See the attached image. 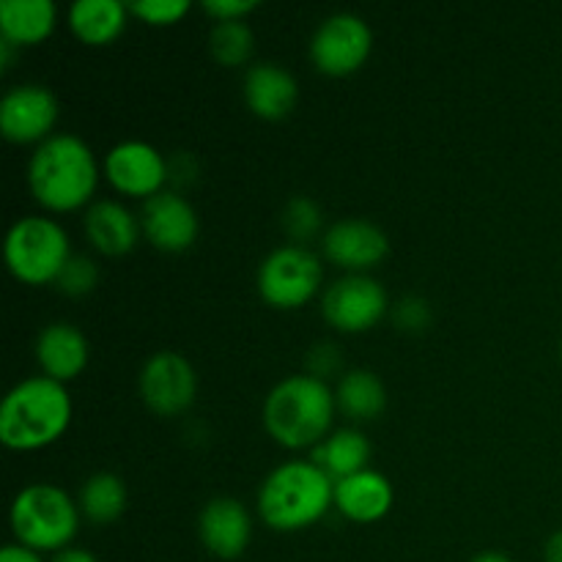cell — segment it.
<instances>
[{
	"instance_id": "obj_1",
	"label": "cell",
	"mask_w": 562,
	"mask_h": 562,
	"mask_svg": "<svg viewBox=\"0 0 562 562\" xmlns=\"http://www.w3.org/2000/svg\"><path fill=\"white\" fill-rule=\"evenodd\" d=\"M99 168L91 146L77 135H53L33 148L27 162V187L44 212L71 214L91 206Z\"/></svg>"
},
{
	"instance_id": "obj_2",
	"label": "cell",
	"mask_w": 562,
	"mask_h": 562,
	"mask_svg": "<svg viewBox=\"0 0 562 562\" xmlns=\"http://www.w3.org/2000/svg\"><path fill=\"white\" fill-rule=\"evenodd\" d=\"M71 415L66 384L47 376L22 379L0 404V442L14 453H36L64 437Z\"/></svg>"
},
{
	"instance_id": "obj_3",
	"label": "cell",
	"mask_w": 562,
	"mask_h": 562,
	"mask_svg": "<svg viewBox=\"0 0 562 562\" xmlns=\"http://www.w3.org/2000/svg\"><path fill=\"white\" fill-rule=\"evenodd\" d=\"M335 412V390L329 382L296 373L269 390L263 401V428L285 450H313L329 437Z\"/></svg>"
},
{
	"instance_id": "obj_4",
	"label": "cell",
	"mask_w": 562,
	"mask_h": 562,
	"mask_svg": "<svg viewBox=\"0 0 562 562\" xmlns=\"http://www.w3.org/2000/svg\"><path fill=\"white\" fill-rule=\"evenodd\" d=\"M335 508V481L313 461L274 467L258 488V514L274 532H302Z\"/></svg>"
},
{
	"instance_id": "obj_5",
	"label": "cell",
	"mask_w": 562,
	"mask_h": 562,
	"mask_svg": "<svg viewBox=\"0 0 562 562\" xmlns=\"http://www.w3.org/2000/svg\"><path fill=\"white\" fill-rule=\"evenodd\" d=\"M80 505L55 483H31L11 503V532L16 543L38 554H58L80 530Z\"/></svg>"
},
{
	"instance_id": "obj_6",
	"label": "cell",
	"mask_w": 562,
	"mask_h": 562,
	"mask_svg": "<svg viewBox=\"0 0 562 562\" xmlns=\"http://www.w3.org/2000/svg\"><path fill=\"white\" fill-rule=\"evenodd\" d=\"M3 252L11 278L31 289L55 285L69 258L75 256L66 228L47 214H27L16 220L5 234Z\"/></svg>"
},
{
	"instance_id": "obj_7",
	"label": "cell",
	"mask_w": 562,
	"mask_h": 562,
	"mask_svg": "<svg viewBox=\"0 0 562 562\" xmlns=\"http://www.w3.org/2000/svg\"><path fill=\"white\" fill-rule=\"evenodd\" d=\"M322 258L300 245H283L269 252L256 274L261 300L274 311H300L322 291Z\"/></svg>"
},
{
	"instance_id": "obj_8",
	"label": "cell",
	"mask_w": 562,
	"mask_h": 562,
	"mask_svg": "<svg viewBox=\"0 0 562 562\" xmlns=\"http://www.w3.org/2000/svg\"><path fill=\"white\" fill-rule=\"evenodd\" d=\"M373 53V31L360 14H329L311 38V60L327 77H349L368 64Z\"/></svg>"
},
{
	"instance_id": "obj_9",
	"label": "cell",
	"mask_w": 562,
	"mask_h": 562,
	"mask_svg": "<svg viewBox=\"0 0 562 562\" xmlns=\"http://www.w3.org/2000/svg\"><path fill=\"white\" fill-rule=\"evenodd\" d=\"M390 311V296L371 274H346L322 296V316L333 329L362 335L376 327Z\"/></svg>"
},
{
	"instance_id": "obj_10",
	"label": "cell",
	"mask_w": 562,
	"mask_h": 562,
	"mask_svg": "<svg viewBox=\"0 0 562 562\" xmlns=\"http://www.w3.org/2000/svg\"><path fill=\"white\" fill-rule=\"evenodd\" d=\"M102 176L119 195L148 198L165 192L170 181V162L146 140L115 143L102 162Z\"/></svg>"
},
{
	"instance_id": "obj_11",
	"label": "cell",
	"mask_w": 562,
	"mask_h": 562,
	"mask_svg": "<svg viewBox=\"0 0 562 562\" xmlns=\"http://www.w3.org/2000/svg\"><path fill=\"white\" fill-rule=\"evenodd\" d=\"M58 115V99L49 88L36 82L14 86L0 99V135L16 146H42L55 135Z\"/></svg>"
},
{
	"instance_id": "obj_12",
	"label": "cell",
	"mask_w": 562,
	"mask_h": 562,
	"mask_svg": "<svg viewBox=\"0 0 562 562\" xmlns=\"http://www.w3.org/2000/svg\"><path fill=\"white\" fill-rule=\"evenodd\" d=\"M198 395V373L179 351H157L140 371V398L157 417L184 415Z\"/></svg>"
},
{
	"instance_id": "obj_13",
	"label": "cell",
	"mask_w": 562,
	"mask_h": 562,
	"mask_svg": "<svg viewBox=\"0 0 562 562\" xmlns=\"http://www.w3.org/2000/svg\"><path fill=\"white\" fill-rule=\"evenodd\" d=\"M143 236L151 247L162 252H184L198 241L201 220L192 203L179 192L165 190L143 201L140 209Z\"/></svg>"
},
{
	"instance_id": "obj_14",
	"label": "cell",
	"mask_w": 562,
	"mask_h": 562,
	"mask_svg": "<svg viewBox=\"0 0 562 562\" xmlns=\"http://www.w3.org/2000/svg\"><path fill=\"white\" fill-rule=\"evenodd\" d=\"M324 256L349 274H366L390 256V239L368 220H338L324 231Z\"/></svg>"
},
{
	"instance_id": "obj_15",
	"label": "cell",
	"mask_w": 562,
	"mask_h": 562,
	"mask_svg": "<svg viewBox=\"0 0 562 562\" xmlns=\"http://www.w3.org/2000/svg\"><path fill=\"white\" fill-rule=\"evenodd\" d=\"M198 536L203 549L217 560H239L252 538V519L234 497H214L198 516Z\"/></svg>"
},
{
	"instance_id": "obj_16",
	"label": "cell",
	"mask_w": 562,
	"mask_h": 562,
	"mask_svg": "<svg viewBox=\"0 0 562 562\" xmlns=\"http://www.w3.org/2000/svg\"><path fill=\"white\" fill-rule=\"evenodd\" d=\"M33 355H36V366L42 368V376L69 384L88 368L91 346L80 327L69 322H55L36 335Z\"/></svg>"
},
{
	"instance_id": "obj_17",
	"label": "cell",
	"mask_w": 562,
	"mask_h": 562,
	"mask_svg": "<svg viewBox=\"0 0 562 562\" xmlns=\"http://www.w3.org/2000/svg\"><path fill=\"white\" fill-rule=\"evenodd\" d=\"M241 93H245L247 110L261 121L289 119L300 102V86H296L294 75L269 60L247 69Z\"/></svg>"
},
{
	"instance_id": "obj_18",
	"label": "cell",
	"mask_w": 562,
	"mask_h": 562,
	"mask_svg": "<svg viewBox=\"0 0 562 562\" xmlns=\"http://www.w3.org/2000/svg\"><path fill=\"white\" fill-rule=\"evenodd\" d=\"M393 483L371 467L335 481V510L355 525H376L393 510Z\"/></svg>"
},
{
	"instance_id": "obj_19",
	"label": "cell",
	"mask_w": 562,
	"mask_h": 562,
	"mask_svg": "<svg viewBox=\"0 0 562 562\" xmlns=\"http://www.w3.org/2000/svg\"><path fill=\"white\" fill-rule=\"evenodd\" d=\"M82 231L93 250L104 258H121L137 247L143 236L140 217L119 201H93L82 217Z\"/></svg>"
},
{
	"instance_id": "obj_20",
	"label": "cell",
	"mask_w": 562,
	"mask_h": 562,
	"mask_svg": "<svg viewBox=\"0 0 562 562\" xmlns=\"http://www.w3.org/2000/svg\"><path fill=\"white\" fill-rule=\"evenodd\" d=\"M58 25L53 0H3L0 3V38L14 47H36L47 42Z\"/></svg>"
},
{
	"instance_id": "obj_21",
	"label": "cell",
	"mask_w": 562,
	"mask_h": 562,
	"mask_svg": "<svg viewBox=\"0 0 562 562\" xmlns=\"http://www.w3.org/2000/svg\"><path fill=\"white\" fill-rule=\"evenodd\" d=\"M130 5L121 0H77L69 9V31L86 47H110L130 22Z\"/></svg>"
},
{
	"instance_id": "obj_22",
	"label": "cell",
	"mask_w": 562,
	"mask_h": 562,
	"mask_svg": "<svg viewBox=\"0 0 562 562\" xmlns=\"http://www.w3.org/2000/svg\"><path fill=\"white\" fill-rule=\"evenodd\" d=\"M335 404L344 417L355 423L376 420L387 406V390L382 379L368 368H351L338 379L335 387Z\"/></svg>"
},
{
	"instance_id": "obj_23",
	"label": "cell",
	"mask_w": 562,
	"mask_h": 562,
	"mask_svg": "<svg viewBox=\"0 0 562 562\" xmlns=\"http://www.w3.org/2000/svg\"><path fill=\"white\" fill-rule=\"evenodd\" d=\"M371 453V442L360 428H340L329 434L318 448H313V464L322 467L333 481H344L368 470Z\"/></svg>"
},
{
	"instance_id": "obj_24",
	"label": "cell",
	"mask_w": 562,
	"mask_h": 562,
	"mask_svg": "<svg viewBox=\"0 0 562 562\" xmlns=\"http://www.w3.org/2000/svg\"><path fill=\"white\" fill-rule=\"evenodd\" d=\"M126 503H130L126 483L113 472H97V475L88 477L80 488V497H77L80 514L93 525L119 521L121 514L126 510Z\"/></svg>"
},
{
	"instance_id": "obj_25",
	"label": "cell",
	"mask_w": 562,
	"mask_h": 562,
	"mask_svg": "<svg viewBox=\"0 0 562 562\" xmlns=\"http://www.w3.org/2000/svg\"><path fill=\"white\" fill-rule=\"evenodd\" d=\"M252 49H256V36H252L247 22H214L212 25L209 53H212L214 64L236 69V66H245L250 60Z\"/></svg>"
},
{
	"instance_id": "obj_26",
	"label": "cell",
	"mask_w": 562,
	"mask_h": 562,
	"mask_svg": "<svg viewBox=\"0 0 562 562\" xmlns=\"http://www.w3.org/2000/svg\"><path fill=\"white\" fill-rule=\"evenodd\" d=\"M324 214L318 203L307 195H294L283 209V231L291 245L305 247L307 241L322 234Z\"/></svg>"
},
{
	"instance_id": "obj_27",
	"label": "cell",
	"mask_w": 562,
	"mask_h": 562,
	"mask_svg": "<svg viewBox=\"0 0 562 562\" xmlns=\"http://www.w3.org/2000/svg\"><path fill=\"white\" fill-rule=\"evenodd\" d=\"M99 285V267L88 256H71L69 263L64 267L60 278L55 280V289L60 294L71 296V300H80L88 296Z\"/></svg>"
},
{
	"instance_id": "obj_28",
	"label": "cell",
	"mask_w": 562,
	"mask_h": 562,
	"mask_svg": "<svg viewBox=\"0 0 562 562\" xmlns=\"http://www.w3.org/2000/svg\"><path fill=\"white\" fill-rule=\"evenodd\" d=\"M190 11V0H137V3H130V14L151 27L179 25Z\"/></svg>"
},
{
	"instance_id": "obj_29",
	"label": "cell",
	"mask_w": 562,
	"mask_h": 562,
	"mask_svg": "<svg viewBox=\"0 0 562 562\" xmlns=\"http://www.w3.org/2000/svg\"><path fill=\"white\" fill-rule=\"evenodd\" d=\"M393 322L401 333L406 335H420L431 327L434 313L423 296H404L398 300V305L393 307Z\"/></svg>"
},
{
	"instance_id": "obj_30",
	"label": "cell",
	"mask_w": 562,
	"mask_h": 562,
	"mask_svg": "<svg viewBox=\"0 0 562 562\" xmlns=\"http://www.w3.org/2000/svg\"><path fill=\"white\" fill-rule=\"evenodd\" d=\"M307 373L322 382H327L329 376H344V357H340V349L335 344H316L305 357Z\"/></svg>"
},
{
	"instance_id": "obj_31",
	"label": "cell",
	"mask_w": 562,
	"mask_h": 562,
	"mask_svg": "<svg viewBox=\"0 0 562 562\" xmlns=\"http://www.w3.org/2000/svg\"><path fill=\"white\" fill-rule=\"evenodd\" d=\"M203 11L214 22H245L252 11H258L256 0H206Z\"/></svg>"
},
{
	"instance_id": "obj_32",
	"label": "cell",
	"mask_w": 562,
	"mask_h": 562,
	"mask_svg": "<svg viewBox=\"0 0 562 562\" xmlns=\"http://www.w3.org/2000/svg\"><path fill=\"white\" fill-rule=\"evenodd\" d=\"M0 562H44V558L38 552H33V549L22 547V543H9L0 552Z\"/></svg>"
},
{
	"instance_id": "obj_33",
	"label": "cell",
	"mask_w": 562,
	"mask_h": 562,
	"mask_svg": "<svg viewBox=\"0 0 562 562\" xmlns=\"http://www.w3.org/2000/svg\"><path fill=\"white\" fill-rule=\"evenodd\" d=\"M49 562H99V560L93 558V554L88 552V549L69 547V549H64V552L53 554V560H49Z\"/></svg>"
},
{
	"instance_id": "obj_34",
	"label": "cell",
	"mask_w": 562,
	"mask_h": 562,
	"mask_svg": "<svg viewBox=\"0 0 562 562\" xmlns=\"http://www.w3.org/2000/svg\"><path fill=\"white\" fill-rule=\"evenodd\" d=\"M543 562H562V530L552 532L543 547Z\"/></svg>"
},
{
	"instance_id": "obj_35",
	"label": "cell",
	"mask_w": 562,
	"mask_h": 562,
	"mask_svg": "<svg viewBox=\"0 0 562 562\" xmlns=\"http://www.w3.org/2000/svg\"><path fill=\"white\" fill-rule=\"evenodd\" d=\"M16 49H20V47H14L11 42H3V38H0V66H3V71H9L11 64H14Z\"/></svg>"
},
{
	"instance_id": "obj_36",
	"label": "cell",
	"mask_w": 562,
	"mask_h": 562,
	"mask_svg": "<svg viewBox=\"0 0 562 562\" xmlns=\"http://www.w3.org/2000/svg\"><path fill=\"white\" fill-rule=\"evenodd\" d=\"M470 562H514V560L503 552H481V554H475Z\"/></svg>"
},
{
	"instance_id": "obj_37",
	"label": "cell",
	"mask_w": 562,
	"mask_h": 562,
	"mask_svg": "<svg viewBox=\"0 0 562 562\" xmlns=\"http://www.w3.org/2000/svg\"><path fill=\"white\" fill-rule=\"evenodd\" d=\"M560 360H562V344H560Z\"/></svg>"
}]
</instances>
